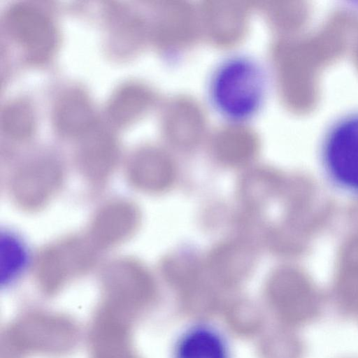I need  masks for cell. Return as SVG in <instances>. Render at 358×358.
<instances>
[{"mask_svg":"<svg viewBox=\"0 0 358 358\" xmlns=\"http://www.w3.org/2000/svg\"><path fill=\"white\" fill-rule=\"evenodd\" d=\"M268 91L263 64L252 56H229L214 69L208 83V95L215 110L228 121L241 123L255 117Z\"/></svg>","mask_w":358,"mask_h":358,"instance_id":"obj_1","label":"cell"},{"mask_svg":"<svg viewBox=\"0 0 358 358\" xmlns=\"http://www.w3.org/2000/svg\"><path fill=\"white\" fill-rule=\"evenodd\" d=\"M141 93L131 83L121 87L112 96L108 113L117 124H126L135 117L138 110Z\"/></svg>","mask_w":358,"mask_h":358,"instance_id":"obj_18","label":"cell"},{"mask_svg":"<svg viewBox=\"0 0 358 358\" xmlns=\"http://www.w3.org/2000/svg\"><path fill=\"white\" fill-rule=\"evenodd\" d=\"M117 156L115 143L103 129L90 130L80 153L82 170L89 179L100 180L113 169Z\"/></svg>","mask_w":358,"mask_h":358,"instance_id":"obj_13","label":"cell"},{"mask_svg":"<svg viewBox=\"0 0 358 358\" xmlns=\"http://www.w3.org/2000/svg\"><path fill=\"white\" fill-rule=\"evenodd\" d=\"M91 252L85 243L69 240L44 250L36 265L35 278L38 290L45 296L58 294L91 262Z\"/></svg>","mask_w":358,"mask_h":358,"instance_id":"obj_6","label":"cell"},{"mask_svg":"<svg viewBox=\"0 0 358 358\" xmlns=\"http://www.w3.org/2000/svg\"><path fill=\"white\" fill-rule=\"evenodd\" d=\"M320 162L332 185L358 196V112L340 118L331 126L321 144Z\"/></svg>","mask_w":358,"mask_h":358,"instance_id":"obj_3","label":"cell"},{"mask_svg":"<svg viewBox=\"0 0 358 358\" xmlns=\"http://www.w3.org/2000/svg\"><path fill=\"white\" fill-rule=\"evenodd\" d=\"M100 301L136 320L147 309L155 294V284L147 269L133 260L110 264L101 280Z\"/></svg>","mask_w":358,"mask_h":358,"instance_id":"obj_4","label":"cell"},{"mask_svg":"<svg viewBox=\"0 0 358 358\" xmlns=\"http://www.w3.org/2000/svg\"><path fill=\"white\" fill-rule=\"evenodd\" d=\"M6 24L32 58L43 59L52 50L55 43L54 27L38 8L27 3L13 5L6 12Z\"/></svg>","mask_w":358,"mask_h":358,"instance_id":"obj_7","label":"cell"},{"mask_svg":"<svg viewBox=\"0 0 358 358\" xmlns=\"http://www.w3.org/2000/svg\"><path fill=\"white\" fill-rule=\"evenodd\" d=\"M201 263L192 251L180 250L166 257L162 264L164 275L173 283L190 285L200 276Z\"/></svg>","mask_w":358,"mask_h":358,"instance_id":"obj_17","label":"cell"},{"mask_svg":"<svg viewBox=\"0 0 358 358\" xmlns=\"http://www.w3.org/2000/svg\"><path fill=\"white\" fill-rule=\"evenodd\" d=\"M92 108L86 95L78 90L64 92L57 100L54 111L55 122L64 134L85 133L92 123Z\"/></svg>","mask_w":358,"mask_h":358,"instance_id":"obj_15","label":"cell"},{"mask_svg":"<svg viewBox=\"0 0 358 358\" xmlns=\"http://www.w3.org/2000/svg\"><path fill=\"white\" fill-rule=\"evenodd\" d=\"M128 177L136 187L146 192L160 193L173 185L176 173L167 159L157 153L143 152L131 159Z\"/></svg>","mask_w":358,"mask_h":358,"instance_id":"obj_12","label":"cell"},{"mask_svg":"<svg viewBox=\"0 0 358 358\" xmlns=\"http://www.w3.org/2000/svg\"><path fill=\"white\" fill-rule=\"evenodd\" d=\"M252 248L242 241L230 240L216 245L210 252L206 266L220 280L231 282L246 276L255 264Z\"/></svg>","mask_w":358,"mask_h":358,"instance_id":"obj_10","label":"cell"},{"mask_svg":"<svg viewBox=\"0 0 358 358\" xmlns=\"http://www.w3.org/2000/svg\"><path fill=\"white\" fill-rule=\"evenodd\" d=\"M33 113L29 104L22 100L10 103L2 114L1 123L5 131L15 137L28 135L33 127Z\"/></svg>","mask_w":358,"mask_h":358,"instance_id":"obj_19","label":"cell"},{"mask_svg":"<svg viewBox=\"0 0 358 358\" xmlns=\"http://www.w3.org/2000/svg\"><path fill=\"white\" fill-rule=\"evenodd\" d=\"M62 173L59 164L49 159L34 161L15 174L13 193L17 201L27 208L45 204L57 192Z\"/></svg>","mask_w":358,"mask_h":358,"instance_id":"obj_8","label":"cell"},{"mask_svg":"<svg viewBox=\"0 0 358 358\" xmlns=\"http://www.w3.org/2000/svg\"><path fill=\"white\" fill-rule=\"evenodd\" d=\"M274 178L268 170L245 173L239 184L240 198L250 209H258L268 203L273 191Z\"/></svg>","mask_w":358,"mask_h":358,"instance_id":"obj_16","label":"cell"},{"mask_svg":"<svg viewBox=\"0 0 358 358\" xmlns=\"http://www.w3.org/2000/svg\"><path fill=\"white\" fill-rule=\"evenodd\" d=\"M270 289L285 315L294 322H311L320 312L315 300L309 294L297 290L283 273H277L271 277Z\"/></svg>","mask_w":358,"mask_h":358,"instance_id":"obj_14","label":"cell"},{"mask_svg":"<svg viewBox=\"0 0 358 358\" xmlns=\"http://www.w3.org/2000/svg\"><path fill=\"white\" fill-rule=\"evenodd\" d=\"M173 358H231L225 337L215 327L196 324L188 327L178 338Z\"/></svg>","mask_w":358,"mask_h":358,"instance_id":"obj_11","label":"cell"},{"mask_svg":"<svg viewBox=\"0 0 358 358\" xmlns=\"http://www.w3.org/2000/svg\"><path fill=\"white\" fill-rule=\"evenodd\" d=\"M136 320L99 301L86 335L89 358H138L133 345Z\"/></svg>","mask_w":358,"mask_h":358,"instance_id":"obj_5","label":"cell"},{"mask_svg":"<svg viewBox=\"0 0 358 358\" xmlns=\"http://www.w3.org/2000/svg\"><path fill=\"white\" fill-rule=\"evenodd\" d=\"M92 226V240L98 246L108 247L127 239L136 229L138 209L132 203L115 201L101 209Z\"/></svg>","mask_w":358,"mask_h":358,"instance_id":"obj_9","label":"cell"},{"mask_svg":"<svg viewBox=\"0 0 358 358\" xmlns=\"http://www.w3.org/2000/svg\"><path fill=\"white\" fill-rule=\"evenodd\" d=\"M83 336L69 315L43 309L22 312L3 330L0 352L17 358H61L71 355Z\"/></svg>","mask_w":358,"mask_h":358,"instance_id":"obj_2","label":"cell"}]
</instances>
